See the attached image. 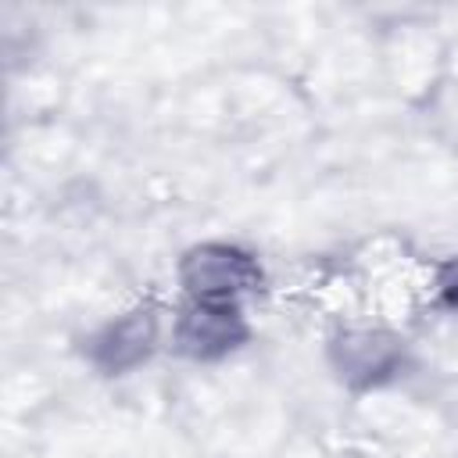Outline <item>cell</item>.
Returning a JSON list of instances; mask_svg holds the SVG:
<instances>
[{"instance_id": "cell-2", "label": "cell", "mask_w": 458, "mask_h": 458, "mask_svg": "<svg viewBox=\"0 0 458 458\" xmlns=\"http://www.w3.org/2000/svg\"><path fill=\"white\" fill-rule=\"evenodd\" d=\"M243 336H247V326L236 315V308L211 304V301H197L193 308H186L175 326V344L190 358H218L229 347H236Z\"/></svg>"}, {"instance_id": "cell-5", "label": "cell", "mask_w": 458, "mask_h": 458, "mask_svg": "<svg viewBox=\"0 0 458 458\" xmlns=\"http://www.w3.org/2000/svg\"><path fill=\"white\" fill-rule=\"evenodd\" d=\"M440 297H444L451 308H458V258L447 261L444 272H440Z\"/></svg>"}, {"instance_id": "cell-1", "label": "cell", "mask_w": 458, "mask_h": 458, "mask_svg": "<svg viewBox=\"0 0 458 458\" xmlns=\"http://www.w3.org/2000/svg\"><path fill=\"white\" fill-rule=\"evenodd\" d=\"M179 276H182V286L197 301H211V304H225L240 293L258 290V283H261L254 258L236 247H225V243L193 247L182 258Z\"/></svg>"}, {"instance_id": "cell-3", "label": "cell", "mask_w": 458, "mask_h": 458, "mask_svg": "<svg viewBox=\"0 0 458 458\" xmlns=\"http://www.w3.org/2000/svg\"><path fill=\"white\" fill-rule=\"evenodd\" d=\"M154 333H157V326H154L150 311H129L125 318L111 322L104 333L93 336L89 354L104 372H125L150 354Z\"/></svg>"}, {"instance_id": "cell-4", "label": "cell", "mask_w": 458, "mask_h": 458, "mask_svg": "<svg viewBox=\"0 0 458 458\" xmlns=\"http://www.w3.org/2000/svg\"><path fill=\"white\" fill-rule=\"evenodd\" d=\"M401 358V347L386 333H344L333 344V361L340 376L354 386L379 383Z\"/></svg>"}]
</instances>
